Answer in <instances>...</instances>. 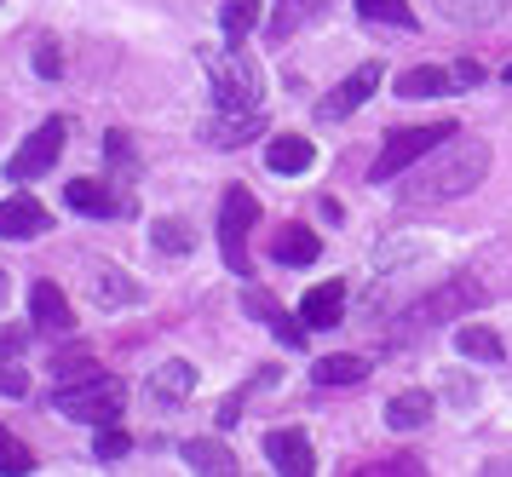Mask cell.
<instances>
[{
	"instance_id": "1",
	"label": "cell",
	"mask_w": 512,
	"mask_h": 477,
	"mask_svg": "<svg viewBox=\"0 0 512 477\" xmlns=\"http://www.w3.org/2000/svg\"><path fill=\"white\" fill-rule=\"evenodd\" d=\"M484 173H489V144H472V138H461V133H449L426 156V167L420 173H409L403 179V207H432V202H461L466 190H478L484 184Z\"/></svg>"
},
{
	"instance_id": "2",
	"label": "cell",
	"mask_w": 512,
	"mask_h": 477,
	"mask_svg": "<svg viewBox=\"0 0 512 477\" xmlns=\"http://www.w3.org/2000/svg\"><path fill=\"white\" fill-rule=\"evenodd\" d=\"M202 69H208V87H213V110L254 115L259 104H265V75H259V64L242 52V41L202 46Z\"/></svg>"
},
{
	"instance_id": "3",
	"label": "cell",
	"mask_w": 512,
	"mask_h": 477,
	"mask_svg": "<svg viewBox=\"0 0 512 477\" xmlns=\"http://www.w3.org/2000/svg\"><path fill=\"white\" fill-rule=\"evenodd\" d=\"M127 409V386H121L116 374H81V380H64L58 386V414L64 420H81V426H110L121 420Z\"/></svg>"
},
{
	"instance_id": "4",
	"label": "cell",
	"mask_w": 512,
	"mask_h": 477,
	"mask_svg": "<svg viewBox=\"0 0 512 477\" xmlns=\"http://www.w3.org/2000/svg\"><path fill=\"white\" fill-rule=\"evenodd\" d=\"M449 133H461L455 121H426V127H397L392 138H386V150L374 156V167H369V179L374 184H386V179H403L415 161H426L432 150H438Z\"/></svg>"
},
{
	"instance_id": "5",
	"label": "cell",
	"mask_w": 512,
	"mask_h": 477,
	"mask_svg": "<svg viewBox=\"0 0 512 477\" xmlns=\"http://www.w3.org/2000/svg\"><path fill=\"white\" fill-rule=\"evenodd\" d=\"M484 282L478 276H455V282H443L438 294H426L415 305V311H403L397 317V334H415V328H438V322H455V317H466V311H478L484 305Z\"/></svg>"
},
{
	"instance_id": "6",
	"label": "cell",
	"mask_w": 512,
	"mask_h": 477,
	"mask_svg": "<svg viewBox=\"0 0 512 477\" xmlns=\"http://www.w3.org/2000/svg\"><path fill=\"white\" fill-rule=\"evenodd\" d=\"M259 219V202L248 196V184H231L225 202H219V253L236 276H248V230Z\"/></svg>"
},
{
	"instance_id": "7",
	"label": "cell",
	"mask_w": 512,
	"mask_h": 477,
	"mask_svg": "<svg viewBox=\"0 0 512 477\" xmlns=\"http://www.w3.org/2000/svg\"><path fill=\"white\" fill-rule=\"evenodd\" d=\"M64 144H70V127H64L58 115H52V121H41V127L18 144V156L6 161V179L29 184V179H41V173H52V161L64 156Z\"/></svg>"
},
{
	"instance_id": "8",
	"label": "cell",
	"mask_w": 512,
	"mask_h": 477,
	"mask_svg": "<svg viewBox=\"0 0 512 477\" xmlns=\"http://www.w3.org/2000/svg\"><path fill=\"white\" fill-rule=\"evenodd\" d=\"M47 230H52V213L35 202V196L18 190V196L0 202V236H6V242H35V236H47Z\"/></svg>"
},
{
	"instance_id": "9",
	"label": "cell",
	"mask_w": 512,
	"mask_h": 477,
	"mask_svg": "<svg viewBox=\"0 0 512 477\" xmlns=\"http://www.w3.org/2000/svg\"><path fill=\"white\" fill-rule=\"evenodd\" d=\"M64 202H70L75 213H87V219H121V213H133V202H127V196H116L110 184H98V179L64 184Z\"/></svg>"
},
{
	"instance_id": "10",
	"label": "cell",
	"mask_w": 512,
	"mask_h": 477,
	"mask_svg": "<svg viewBox=\"0 0 512 477\" xmlns=\"http://www.w3.org/2000/svg\"><path fill=\"white\" fill-rule=\"evenodd\" d=\"M374 87H380V64L351 69L346 81H340V87H334V92L323 98V104H317V115H323V121H346V115L357 110V104H363V98H369Z\"/></svg>"
},
{
	"instance_id": "11",
	"label": "cell",
	"mask_w": 512,
	"mask_h": 477,
	"mask_svg": "<svg viewBox=\"0 0 512 477\" xmlns=\"http://www.w3.org/2000/svg\"><path fill=\"white\" fill-rule=\"evenodd\" d=\"M265 460H271L282 477H311L317 472V455H311V437L305 432H271L265 437Z\"/></svg>"
},
{
	"instance_id": "12",
	"label": "cell",
	"mask_w": 512,
	"mask_h": 477,
	"mask_svg": "<svg viewBox=\"0 0 512 477\" xmlns=\"http://www.w3.org/2000/svg\"><path fill=\"white\" fill-rule=\"evenodd\" d=\"M29 317H35L41 334H70L75 328V311H70V299H64L58 282H35L29 288Z\"/></svg>"
},
{
	"instance_id": "13",
	"label": "cell",
	"mask_w": 512,
	"mask_h": 477,
	"mask_svg": "<svg viewBox=\"0 0 512 477\" xmlns=\"http://www.w3.org/2000/svg\"><path fill=\"white\" fill-rule=\"evenodd\" d=\"M242 311H254V317L265 322V328H271V334H277L282 345H294V351L305 345V322L288 317V311H282V305H277L271 294H265V288H242Z\"/></svg>"
},
{
	"instance_id": "14",
	"label": "cell",
	"mask_w": 512,
	"mask_h": 477,
	"mask_svg": "<svg viewBox=\"0 0 512 477\" xmlns=\"http://www.w3.org/2000/svg\"><path fill=\"white\" fill-rule=\"evenodd\" d=\"M265 133V115H231L219 110L213 121H202V144H213V150H236V144H248V138Z\"/></svg>"
},
{
	"instance_id": "15",
	"label": "cell",
	"mask_w": 512,
	"mask_h": 477,
	"mask_svg": "<svg viewBox=\"0 0 512 477\" xmlns=\"http://www.w3.org/2000/svg\"><path fill=\"white\" fill-rule=\"evenodd\" d=\"M24 345H29L24 328H0V397H24V391H29Z\"/></svg>"
},
{
	"instance_id": "16",
	"label": "cell",
	"mask_w": 512,
	"mask_h": 477,
	"mask_svg": "<svg viewBox=\"0 0 512 477\" xmlns=\"http://www.w3.org/2000/svg\"><path fill=\"white\" fill-rule=\"evenodd\" d=\"M311 161H317V144L300 133L288 138H271V150H265V167L271 173H282V179H300V173H311Z\"/></svg>"
},
{
	"instance_id": "17",
	"label": "cell",
	"mask_w": 512,
	"mask_h": 477,
	"mask_svg": "<svg viewBox=\"0 0 512 477\" xmlns=\"http://www.w3.org/2000/svg\"><path fill=\"white\" fill-rule=\"evenodd\" d=\"M340 311H346V282H317V288L300 299V322L305 328H334Z\"/></svg>"
},
{
	"instance_id": "18",
	"label": "cell",
	"mask_w": 512,
	"mask_h": 477,
	"mask_svg": "<svg viewBox=\"0 0 512 477\" xmlns=\"http://www.w3.org/2000/svg\"><path fill=\"white\" fill-rule=\"evenodd\" d=\"M185 460H190V472H202V477H231L236 472V455L219 443V437H190Z\"/></svg>"
},
{
	"instance_id": "19",
	"label": "cell",
	"mask_w": 512,
	"mask_h": 477,
	"mask_svg": "<svg viewBox=\"0 0 512 477\" xmlns=\"http://www.w3.org/2000/svg\"><path fill=\"white\" fill-rule=\"evenodd\" d=\"M317 253H323V242H317V230H305V225L277 230V242H271V259L277 265H311Z\"/></svg>"
},
{
	"instance_id": "20",
	"label": "cell",
	"mask_w": 512,
	"mask_h": 477,
	"mask_svg": "<svg viewBox=\"0 0 512 477\" xmlns=\"http://www.w3.org/2000/svg\"><path fill=\"white\" fill-rule=\"evenodd\" d=\"M196 391V368L190 363H162L150 374V403H185Z\"/></svg>"
},
{
	"instance_id": "21",
	"label": "cell",
	"mask_w": 512,
	"mask_h": 477,
	"mask_svg": "<svg viewBox=\"0 0 512 477\" xmlns=\"http://www.w3.org/2000/svg\"><path fill=\"white\" fill-rule=\"evenodd\" d=\"M432 420V397L426 391H397L392 403H386V426L392 432H420Z\"/></svg>"
},
{
	"instance_id": "22",
	"label": "cell",
	"mask_w": 512,
	"mask_h": 477,
	"mask_svg": "<svg viewBox=\"0 0 512 477\" xmlns=\"http://www.w3.org/2000/svg\"><path fill=\"white\" fill-rule=\"evenodd\" d=\"M455 351H461V357H472V363H501V357H507V345L495 340L489 328H478V322L455 328Z\"/></svg>"
},
{
	"instance_id": "23",
	"label": "cell",
	"mask_w": 512,
	"mask_h": 477,
	"mask_svg": "<svg viewBox=\"0 0 512 477\" xmlns=\"http://www.w3.org/2000/svg\"><path fill=\"white\" fill-rule=\"evenodd\" d=\"M449 87H455V75H449V69H432V64L397 75V98H438V92H449Z\"/></svg>"
},
{
	"instance_id": "24",
	"label": "cell",
	"mask_w": 512,
	"mask_h": 477,
	"mask_svg": "<svg viewBox=\"0 0 512 477\" xmlns=\"http://www.w3.org/2000/svg\"><path fill=\"white\" fill-rule=\"evenodd\" d=\"M323 6H328V0H277L271 35H277V41H288L294 29H305V23H317V18H323Z\"/></svg>"
},
{
	"instance_id": "25",
	"label": "cell",
	"mask_w": 512,
	"mask_h": 477,
	"mask_svg": "<svg viewBox=\"0 0 512 477\" xmlns=\"http://www.w3.org/2000/svg\"><path fill=\"white\" fill-rule=\"evenodd\" d=\"M311 374H317V386H357V380H369V357H323Z\"/></svg>"
},
{
	"instance_id": "26",
	"label": "cell",
	"mask_w": 512,
	"mask_h": 477,
	"mask_svg": "<svg viewBox=\"0 0 512 477\" xmlns=\"http://www.w3.org/2000/svg\"><path fill=\"white\" fill-rule=\"evenodd\" d=\"M219 23H225V41H248L259 23V0H225Z\"/></svg>"
},
{
	"instance_id": "27",
	"label": "cell",
	"mask_w": 512,
	"mask_h": 477,
	"mask_svg": "<svg viewBox=\"0 0 512 477\" xmlns=\"http://www.w3.org/2000/svg\"><path fill=\"white\" fill-rule=\"evenodd\" d=\"M98 305H104V311H110V305H139L144 299V288H133V276H121V271H104L98 276Z\"/></svg>"
},
{
	"instance_id": "28",
	"label": "cell",
	"mask_w": 512,
	"mask_h": 477,
	"mask_svg": "<svg viewBox=\"0 0 512 477\" xmlns=\"http://www.w3.org/2000/svg\"><path fill=\"white\" fill-rule=\"evenodd\" d=\"M357 12H363L369 23H397V29H415L409 0H357Z\"/></svg>"
},
{
	"instance_id": "29",
	"label": "cell",
	"mask_w": 512,
	"mask_h": 477,
	"mask_svg": "<svg viewBox=\"0 0 512 477\" xmlns=\"http://www.w3.org/2000/svg\"><path fill=\"white\" fill-rule=\"evenodd\" d=\"M24 472H35V455H29L6 426H0V477H24Z\"/></svg>"
},
{
	"instance_id": "30",
	"label": "cell",
	"mask_w": 512,
	"mask_h": 477,
	"mask_svg": "<svg viewBox=\"0 0 512 477\" xmlns=\"http://www.w3.org/2000/svg\"><path fill=\"white\" fill-rule=\"evenodd\" d=\"M438 6H443V12H449V18L472 23V18H495V12H501L507 0H438Z\"/></svg>"
},
{
	"instance_id": "31",
	"label": "cell",
	"mask_w": 512,
	"mask_h": 477,
	"mask_svg": "<svg viewBox=\"0 0 512 477\" xmlns=\"http://www.w3.org/2000/svg\"><path fill=\"white\" fill-rule=\"evenodd\" d=\"M127 449H133V437L121 432V426H98V437H93V455L98 460H121Z\"/></svg>"
},
{
	"instance_id": "32",
	"label": "cell",
	"mask_w": 512,
	"mask_h": 477,
	"mask_svg": "<svg viewBox=\"0 0 512 477\" xmlns=\"http://www.w3.org/2000/svg\"><path fill=\"white\" fill-rule=\"evenodd\" d=\"M156 248L162 253H190V230L179 225V219H162V225H156Z\"/></svg>"
},
{
	"instance_id": "33",
	"label": "cell",
	"mask_w": 512,
	"mask_h": 477,
	"mask_svg": "<svg viewBox=\"0 0 512 477\" xmlns=\"http://www.w3.org/2000/svg\"><path fill=\"white\" fill-rule=\"evenodd\" d=\"M104 156L116 161L121 173H133V167H139V156H133V138H127V133H110V138H104Z\"/></svg>"
},
{
	"instance_id": "34",
	"label": "cell",
	"mask_w": 512,
	"mask_h": 477,
	"mask_svg": "<svg viewBox=\"0 0 512 477\" xmlns=\"http://www.w3.org/2000/svg\"><path fill=\"white\" fill-rule=\"evenodd\" d=\"M449 75H455V87H478V81H484V64H478V58H461Z\"/></svg>"
},
{
	"instance_id": "35",
	"label": "cell",
	"mask_w": 512,
	"mask_h": 477,
	"mask_svg": "<svg viewBox=\"0 0 512 477\" xmlns=\"http://www.w3.org/2000/svg\"><path fill=\"white\" fill-rule=\"evenodd\" d=\"M35 69H41V75H58V52H52V46H41V52H35Z\"/></svg>"
},
{
	"instance_id": "36",
	"label": "cell",
	"mask_w": 512,
	"mask_h": 477,
	"mask_svg": "<svg viewBox=\"0 0 512 477\" xmlns=\"http://www.w3.org/2000/svg\"><path fill=\"white\" fill-rule=\"evenodd\" d=\"M0 305H6V271H0Z\"/></svg>"
},
{
	"instance_id": "37",
	"label": "cell",
	"mask_w": 512,
	"mask_h": 477,
	"mask_svg": "<svg viewBox=\"0 0 512 477\" xmlns=\"http://www.w3.org/2000/svg\"><path fill=\"white\" fill-rule=\"evenodd\" d=\"M501 81H507V87H512V64H507V69H501Z\"/></svg>"
}]
</instances>
